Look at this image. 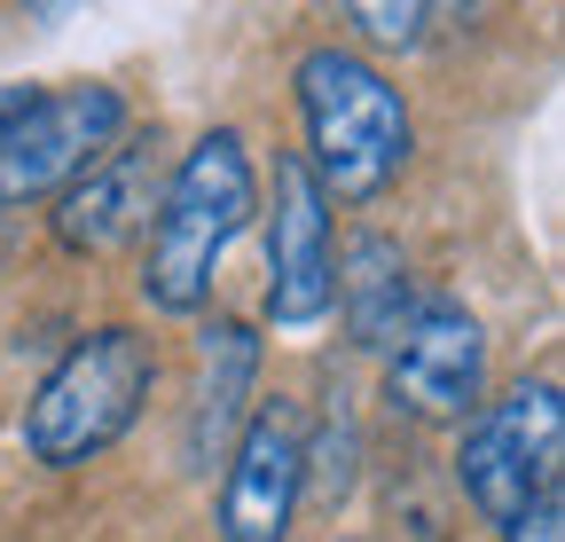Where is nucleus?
<instances>
[{"label": "nucleus", "mask_w": 565, "mask_h": 542, "mask_svg": "<svg viewBox=\"0 0 565 542\" xmlns=\"http://www.w3.org/2000/svg\"><path fill=\"white\" fill-rule=\"evenodd\" d=\"M291 103H299V134H307L299 166L315 173L330 205H370V196H385L401 181L416 126H408L401 87L362 47H338V40L307 47L291 63Z\"/></svg>", "instance_id": "obj_2"}, {"label": "nucleus", "mask_w": 565, "mask_h": 542, "mask_svg": "<svg viewBox=\"0 0 565 542\" xmlns=\"http://www.w3.org/2000/svg\"><path fill=\"white\" fill-rule=\"evenodd\" d=\"M494 534H503V542H565V488L557 496H534L511 527H494Z\"/></svg>", "instance_id": "obj_13"}, {"label": "nucleus", "mask_w": 565, "mask_h": 542, "mask_svg": "<svg viewBox=\"0 0 565 542\" xmlns=\"http://www.w3.org/2000/svg\"><path fill=\"white\" fill-rule=\"evenodd\" d=\"M299 503H307V410L291 393H259L221 464L212 542H291Z\"/></svg>", "instance_id": "obj_6"}, {"label": "nucleus", "mask_w": 565, "mask_h": 542, "mask_svg": "<svg viewBox=\"0 0 565 542\" xmlns=\"http://www.w3.org/2000/svg\"><path fill=\"white\" fill-rule=\"evenodd\" d=\"M338 24L377 40V47H424L433 24H456V9H362V0H353V9H338Z\"/></svg>", "instance_id": "obj_12"}, {"label": "nucleus", "mask_w": 565, "mask_h": 542, "mask_svg": "<svg viewBox=\"0 0 565 542\" xmlns=\"http://www.w3.org/2000/svg\"><path fill=\"white\" fill-rule=\"evenodd\" d=\"M487 401V330L463 299H416L385 347V410L416 425H463Z\"/></svg>", "instance_id": "obj_7"}, {"label": "nucleus", "mask_w": 565, "mask_h": 542, "mask_svg": "<svg viewBox=\"0 0 565 542\" xmlns=\"http://www.w3.org/2000/svg\"><path fill=\"white\" fill-rule=\"evenodd\" d=\"M259 213V166H252V142L236 126H212L166 166L158 181V213L141 229V307L166 315V322H189L204 315L212 284H221V259L228 244L252 229Z\"/></svg>", "instance_id": "obj_1"}, {"label": "nucleus", "mask_w": 565, "mask_h": 542, "mask_svg": "<svg viewBox=\"0 0 565 542\" xmlns=\"http://www.w3.org/2000/svg\"><path fill=\"white\" fill-rule=\"evenodd\" d=\"M126 134H134V103H126V87H110V79L32 87L24 110L0 126V213L63 196L95 158H110Z\"/></svg>", "instance_id": "obj_5"}, {"label": "nucleus", "mask_w": 565, "mask_h": 542, "mask_svg": "<svg viewBox=\"0 0 565 542\" xmlns=\"http://www.w3.org/2000/svg\"><path fill=\"white\" fill-rule=\"evenodd\" d=\"M252 401H259V330L244 315H212L196 330V385H189V410H181V471L212 480L228 464Z\"/></svg>", "instance_id": "obj_10"}, {"label": "nucleus", "mask_w": 565, "mask_h": 542, "mask_svg": "<svg viewBox=\"0 0 565 542\" xmlns=\"http://www.w3.org/2000/svg\"><path fill=\"white\" fill-rule=\"evenodd\" d=\"M565 401L557 378H519L456 425V488L487 527H511L534 496L565 488Z\"/></svg>", "instance_id": "obj_4"}, {"label": "nucleus", "mask_w": 565, "mask_h": 542, "mask_svg": "<svg viewBox=\"0 0 565 542\" xmlns=\"http://www.w3.org/2000/svg\"><path fill=\"white\" fill-rule=\"evenodd\" d=\"M150 393H158V338L141 322H95L32 385L17 440L40 471H87L141 425Z\"/></svg>", "instance_id": "obj_3"}, {"label": "nucleus", "mask_w": 565, "mask_h": 542, "mask_svg": "<svg viewBox=\"0 0 565 542\" xmlns=\"http://www.w3.org/2000/svg\"><path fill=\"white\" fill-rule=\"evenodd\" d=\"M330 196L299 166V150H275L267 173V322L315 330L330 315Z\"/></svg>", "instance_id": "obj_8"}, {"label": "nucleus", "mask_w": 565, "mask_h": 542, "mask_svg": "<svg viewBox=\"0 0 565 542\" xmlns=\"http://www.w3.org/2000/svg\"><path fill=\"white\" fill-rule=\"evenodd\" d=\"M0 259H9V213H0Z\"/></svg>", "instance_id": "obj_14"}, {"label": "nucleus", "mask_w": 565, "mask_h": 542, "mask_svg": "<svg viewBox=\"0 0 565 542\" xmlns=\"http://www.w3.org/2000/svg\"><path fill=\"white\" fill-rule=\"evenodd\" d=\"M158 181H166L158 126H134L110 158H95L79 181L55 196V213H47L55 252H71V259H110V252H126L141 229H150V213H158Z\"/></svg>", "instance_id": "obj_9"}, {"label": "nucleus", "mask_w": 565, "mask_h": 542, "mask_svg": "<svg viewBox=\"0 0 565 542\" xmlns=\"http://www.w3.org/2000/svg\"><path fill=\"white\" fill-rule=\"evenodd\" d=\"M330 307H338L345 338L362 354H385L393 338H401V322H408V307H416L408 252L385 229H353L345 252H330Z\"/></svg>", "instance_id": "obj_11"}]
</instances>
